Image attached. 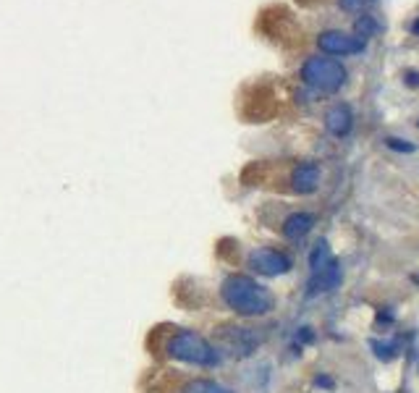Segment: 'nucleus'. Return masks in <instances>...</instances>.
<instances>
[{
  "label": "nucleus",
  "instance_id": "obj_4",
  "mask_svg": "<svg viewBox=\"0 0 419 393\" xmlns=\"http://www.w3.org/2000/svg\"><path fill=\"white\" fill-rule=\"evenodd\" d=\"M247 262H249V267L254 273L265 275V278H278V275H286L291 270V257L270 247L252 249Z\"/></svg>",
  "mask_w": 419,
  "mask_h": 393
},
{
  "label": "nucleus",
  "instance_id": "obj_3",
  "mask_svg": "<svg viewBox=\"0 0 419 393\" xmlns=\"http://www.w3.org/2000/svg\"><path fill=\"white\" fill-rule=\"evenodd\" d=\"M301 79H304V84L320 89L325 95H336L346 84L348 73L343 68V63L336 61V58L314 56V58H306L304 66H301Z\"/></svg>",
  "mask_w": 419,
  "mask_h": 393
},
{
  "label": "nucleus",
  "instance_id": "obj_15",
  "mask_svg": "<svg viewBox=\"0 0 419 393\" xmlns=\"http://www.w3.org/2000/svg\"><path fill=\"white\" fill-rule=\"evenodd\" d=\"M386 145L390 147V150H398V153H414V150H417V147L409 145L406 139H395V137H388Z\"/></svg>",
  "mask_w": 419,
  "mask_h": 393
},
{
  "label": "nucleus",
  "instance_id": "obj_5",
  "mask_svg": "<svg viewBox=\"0 0 419 393\" xmlns=\"http://www.w3.org/2000/svg\"><path fill=\"white\" fill-rule=\"evenodd\" d=\"M220 344L226 352H231L234 357H252L257 352V346L262 344V336H259L254 328H236V325H226V328H218Z\"/></svg>",
  "mask_w": 419,
  "mask_h": 393
},
{
  "label": "nucleus",
  "instance_id": "obj_10",
  "mask_svg": "<svg viewBox=\"0 0 419 393\" xmlns=\"http://www.w3.org/2000/svg\"><path fill=\"white\" fill-rule=\"evenodd\" d=\"M312 225H314L312 213H294V215H289L283 220V236L291 241H299L312 231Z\"/></svg>",
  "mask_w": 419,
  "mask_h": 393
},
{
  "label": "nucleus",
  "instance_id": "obj_7",
  "mask_svg": "<svg viewBox=\"0 0 419 393\" xmlns=\"http://www.w3.org/2000/svg\"><path fill=\"white\" fill-rule=\"evenodd\" d=\"M323 184V168L312 160L299 163L291 173V189L296 194H314Z\"/></svg>",
  "mask_w": 419,
  "mask_h": 393
},
{
  "label": "nucleus",
  "instance_id": "obj_6",
  "mask_svg": "<svg viewBox=\"0 0 419 393\" xmlns=\"http://www.w3.org/2000/svg\"><path fill=\"white\" fill-rule=\"evenodd\" d=\"M367 42L359 40L356 34H346L341 29H328L317 37V48L323 50L325 56H351V53H362Z\"/></svg>",
  "mask_w": 419,
  "mask_h": 393
},
{
  "label": "nucleus",
  "instance_id": "obj_1",
  "mask_svg": "<svg viewBox=\"0 0 419 393\" xmlns=\"http://www.w3.org/2000/svg\"><path fill=\"white\" fill-rule=\"evenodd\" d=\"M220 297L226 302L228 310H234L242 317H262V315L273 312L275 299L273 294L257 283L249 275H228L220 283Z\"/></svg>",
  "mask_w": 419,
  "mask_h": 393
},
{
  "label": "nucleus",
  "instance_id": "obj_18",
  "mask_svg": "<svg viewBox=\"0 0 419 393\" xmlns=\"http://www.w3.org/2000/svg\"><path fill=\"white\" fill-rule=\"evenodd\" d=\"M411 32H414V34L419 37V19H414V24H411Z\"/></svg>",
  "mask_w": 419,
  "mask_h": 393
},
{
  "label": "nucleus",
  "instance_id": "obj_8",
  "mask_svg": "<svg viewBox=\"0 0 419 393\" xmlns=\"http://www.w3.org/2000/svg\"><path fill=\"white\" fill-rule=\"evenodd\" d=\"M341 286V265L338 260H333L323 270L309 275V283H306V297H320V294H328V291L338 289Z\"/></svg>",
  "mask_w": 419,
  "mask_h": 393
},
{
  "label": "nucleus",
  "instance_id": "obj_17",
  "mask_svg": "<svg viewBox=\"0 0 419 393\" xmlns=\"http://www.w3.org/2000/svg\"><path fill=\"white\" fill-rule=\"evenodd\" d=\"M314 383H317V385H323V388H333V385H336V383H333V380H331V377H325V375H320V377H317V380H314Z\"/></svg>",
  "mask_w": 419,
  "mask_h": 393
},
{
  "label": "nucleus",
  "instance_id": "obj_16",
  "mask_svg": "<svg viewBox=\"0 0 419 393\" xmlns=\"http://www.w3.org/2000/svg\"><path fill=\"white\" fill-rule=\"evenodd\" d=\"M403 79H406L409 87H419V71H406L403 73Z\"/></svg>",
  "mask_w": 419,
  "mask_h": 393
},
{
  "label": "nucleus",
  "instance_id": "obj_2",
  "mask_svg": "<svg viewBox=\"0 0 419 393\" xmlns=\"http://www.w3.org/2000/svg\"><path fill=\"white\" fill-rule=\"evenodd\" d=\"M165 352H168L170 359L186 362L194 367H218L220 359H223V352L218 346H212L197 330H176L165 341Z\"/></svg>",
  "mask_w": 419,
  "mask_h": 393
},
{
  "label": "nucleus",
  "instance_id": "obj_9",
  "mask_svg": "<svg viewBox=\"0 0 419 393\" xmlns=\"http://www.w3.org/2000/svg\"><path fill=\"white\" fill-rule=\"evenodd\" d=\"M325 128L331 131L333 137H346L348 131L354 128V111L346 103H336L331 111L325 113Z\"/></svg>",
  "mask_w": 419,
  "mask_h": 393
},
{
  "label": "nucleus",
  "instance_id": "obj_19",
  "mask_svg": "<svg viewBox=\"0 0 419 393\" xmlns=\"http://www.w3.org/2000/svg\"><path fill=\"white\" fill-rule=\"evenodd\" d=\"M417 126H419V121H417Z\"/></svg>",
  "mask_w": 419,
  "mask_h": 393
},
{
  "label": "nucleus",
  "instance_id": "obj_13",
  "mask_svg": "<svg viewBox=\"0 0 419 393\" xmlns=\"http://www.w3.org/2000/svg\"><path fill=\"white\" fill-rule=\"evenodd\" d=\"M378 32V21L372 16H356V24H354V34L359 37V40H370L372 34Z\"/></svg>",
  "mask_w": 419,
  "mask_h": 393
},
{
  "label": "nucleus",
  "instance_id": "obj_11",
  "mask_svg": "<svg viewBox=\"0 0 419 393\" xmlns=\"http://www.w3.org/2000/svg\"><path fill=\"white\" fill-rule=\"evenodd\" d=\"M181 393H236V391L223 383L207 380V377H197V380H189V383L181 388Z\"/></svg>",
  "mask_w": 419,
  "mask_h": 393
},
{
  "label": "nucleus",
  "instance_id": "obj_12",
  "mask_svg": "<svg viewBox=\"0 0 419 393\" xmlns=\"http://www.w3.org/2000/svg\"><path fill=\"white\" fill-rule=\"evenodd\" d=\"M333 260H336V257H333L331 247H328V241L320 239L312 247V252H309V270H312V273H317V270H323V267L328 265V262H333Z\"/></svg>",
  "mask_w": 419,
  "mask_h": 393
},
{
  "label": "nucleus",
  "instance_id": "obj_14",
  "mask_svg": "<svg viewBox=\"0 0 419 393\" xmlns=\"http://www.w3.org/2000/svg\"><path fill=\"white\" fill-rule=\"evenodd\" d=\"M338 6L346 14H364L367 9L375 6V0H338Z\"/></svg>",
  "mask_w": 419,
  "mask_h": 393
}]
</instances>
